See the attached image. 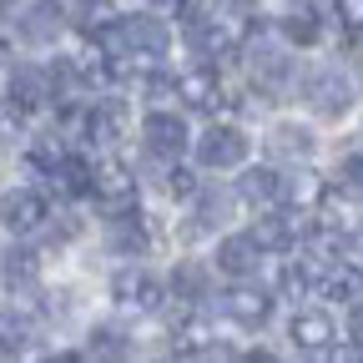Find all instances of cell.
<instances>
[{
  "label": "cell",
  "instance_id": "cell-34",
  "mask_svg": "<svg viewBox=\"0 0 363 363\" xmlns=\"http://www.w3.org/2000/svg\"><path fill=\"white\" fill-rule=\"evenodd\" d=\"M358 247H363V238H358Z\"/></svg>",
  "mask_w": 363,
  "mask_h": 363
},
{
  "label": "cell",
  "instance_id": "cell-24",
  "mask_svg": "<svg viewBox=\"0 0 363 363\" xmlns=\"http://www.w3.org/2000/svg\"><path fill=\"white\" fill-rule=\"evenodd\" d=\"M6 278H11V283H21V288H30V283L40 278V257H35L30 247H16V252L6 257Z\"/></svg>",
  "mask_w": 363,
  "mask_h": 363
},
{
  "label": "cell",
  "instance_id": "cell-2",
  "mask_svg": "<svg viewBox=\"0 0 363 363\" xmlns=\"http://www.w3.org/2000/svg\"><path fill=\"white\" fill-rule=\"evenodd\" d=\"M303 96L318 116H343L353 106V81L338 71V66H318L308 81H303Z\"/></svg>",
  "mask_w": 363,
  "mask_h": 363
},
{
  "label": "cell",
  "instance_id": "cell-23",
  "mask_svg": "<svg viewBox=\"0 0 363 363\" xmlns=\"http://www.w3.org/2000/svg\"><path fill=\"white\" fill-rule=\"evenodd\" d=\"M35 338V323L26 313H0V353H26Z\"/></svg>",
  "mask_w": 363,
  "mask_h": 363
},
{
  "label": "cell",
  "instance_id": "cell-30",
  "mask_svg": "<svg viewBox=\"0 0 363 363\" xmlns=\"http://www.w3.org/2000/svg\"><path fill=\"white\" fill-rule=\"evenodd\" d=\"M167 192H172V197H197V177H192L187 167H172V172H167Z\"/></svg>",
  "mask_w": 363,
  "mask_h": 363
},
{
  "label": "cell",
  "instance_id": "cell-29",
  "mask_svg": "<svg viewBox=\"0 0 363 363\" xmlns=\"http://www.w3.org/2000/svg\"><path fill=\"white\" fill-rule=\"evenodd\" d=\"M61 157H66V142H61V136H35V142H30V167H40V172H51Z\"/></svg>",
  "mask_w": 363,
  "mask_h": 363
},
{
  "label": "cell",
  "instance_id": "cell-4",
  "mask_svg": "<svg viewBox=\"0 0 363 363\" xmlns=\"http://www.w3.org/2000/svg\"><path fill=\"white\" fill-rule=\"evenodd\" d=\"M45 217H51V207H45V197H40L35 187H11L6 197H0V227L16 233V238L35 233Z\"/></svg>",
  "mask_w": 363,
  "mask_h": 363
},
{
  "label": "cell",
  "instance_id": "cell-11",
  "mask_svg": "<svg viewBox=\"0 0 363 363\" xmlns=\"http://www.w3.org/2000/svg\"><path fill=\"white\" fill-rule=\"evenodd\" d=\"M172 91L182 96V106H192V111H217V106H222V86H217V71H212V66L182 71Z\"/></svg>",
  "mask_w": 363,
  "mask_h": 363
},
{
  "label": "cell",
  "instance_id": "cell-12",
  "mask_svg": "<svg viewBox=\"0 0 363 363\" xmlns=\"http://www.w3.org/2000/svg\"><path fill=\"white\" fill-rule=\"evenodd\" d=\"M288 333H293V343H298L303 353H328V348L338 343V328H333V318H328V313H318V308H308V313H293Z\"/></svg>",
  "mask_w": 363,
  "mask_h": 363
},
{
  "label": "cell",
  "instance_id": "cell-32",
  "mask_svg": "<svg viewBox=\"0 0 363 363\" xmlns=\"http://www.w3.org/2000/svg\"><path fill=\"white\" fill-rule=\"evenodd\" d=\"M348 343H353V348L363 353V303H358V308L348 313Z\"/></svg>",
  "mask_w": 363,
  "mask_h": 363
},
{
  "label": "cell",
  "instance_id": "cell-25",
  "mask_svg": "<svg viewBox=\"0 0 363 363\" xmlns=\"http://www.w3.org/2000/svg\"><path fill=\"white\" fill-rule=\"evenodd\" d=\"M91 358H126L131 353V343L116 333V328H96V333H91V348H86Z\"/></svg>",
  "mask_w": 363,
  "mask_h": 363
},
{
  "label": "cell",
  "instance_id": "cell-5",
  "mask_svg": "<svg viewBox=\"0 0 363 363\" xmlns=\"http://www.w3.org/2000/svg\"><path fill=\"white\" fill-rule=\"evenodd\" d=\"M197 162H202V167H217V172L242 167V162H247V136H242L238 126H212V131H202V136H197Z\"/></svg>",
  "mask_w": 363,
  "mask_h": 363
},
{
  "label": "cell",
  "instance_id": "cell-22",
  "mask_svg": "<svg viewBox=\"0 0 363 363\" xmlns=\"http://www.w3.org/2000/svg\"><path fill=\"white\" fill-rule=\"evenodd\" d=\"M111 247L121 252V257H136L147 247V227L131 217V207L126 212H111Z\"/></svg>",
  "mask_w": 363,
  "mask_h": 363
},
{
  "label": "cell",
  "instance_id": "cell-18",
  "mask_svg": "<svg viewBox=\"0 0 363 363\" xmlns=\"http://www.w3.org/2000/svg\"><path fill=\"white\" fill-rule=\"evenodd\" d=\"M257 242L247 238V233H233V238H222L217 242V267L227 272V278H252L257 272Z\"/></svg>",
  "mask_w": 363,
  "mask_h": 363
},
{
  "label": "cell",
  "instance_id": "cell-7",
  "mask_svg": "<svg viewBox=\"0 0 363 363\" xmlns=\"http://www.w3.org/2000/svg\"><path fill=\"white\" fill-rule=\"evenodd\" d=\"M187 40H192V51L197 56H233L238 51V40H242V30H233L222 16H187Z\"/></svg>",
  "mask_w": 363,
  "mask_h": 363
},
{
  "label": "cell",
  "instance_id": "cell-31",
  "mask_svg": "<svg viewBox=\"0 0 363 363\" xmlns=\"http://www.w3.org/2000/svg\"><path fill=\"white\" fill-rule=\"evenodd\" d=\"M333 11L348 30H363V0H333Z\"/></svg>",
  "mask_w": 363,
  "mask_h": 363
},
{
  "label": "cell",
  "instance_id": "cell-19",
  "mask_svg": "<svg viewBox=\"0 0 363 363\" xmlns=\"http://www.w3.org/2000/svg\"><path fill=\"white\" fill-rule=\"evenodd\" d=\"M66 26V11H61V0H35V6L21 16V35L30 45H45V40H56Z\"/></svg>",
  "mask_w": 363,
  "mask_h": 363
},
{
  "label": "cell",
  "instance_id": "cell-14",
  "mask_svg": "<svg viewBox=\"0 0 363 363\" xmlns=\"http://www.w3.org/2000/svg\"><path fill=\"white\" fill-rule=\"evenodd\" d=\"M142 136H147V147L157 157H182L187 152V126H182V116H172V111H152L142 121Z\"/></svg>",
  "mask_w": 363,
  "mask_h": 363
},
{
  "label": "cell",
  "instance_id": "cell-16",
  "mask_svg": "<svg viewBox=\"0 0 363 363\" xmlns=\"http://www.w3.org/2000/svg\"><path fill=\"white\" fill-rule=\"evenodd\" d=\"M247 238L257 242V252H293L298 247V217L267 212V217H257V227H252Z\"/></svg>",
  "mask_w": 363,
  "mask_h": 363
},
{
  "label": "cell",
  "instance_id": "cell-15",
  "mask_svg": "<svg viewBox=\"0 0 363 363\" xmlns=\"http://www.w3.org/2000/svg\"><path fill=\"white\" fill-rule=\"evenodd\" d=\"M313 293L328 298V303L358 298V293H363V267H358V262H333V267H323V272L313 278Z\"/></svg>",
  "mask_w": 363,
  "mask_h": 363
},
{
  "label": "cell",
  "instance_id": "cell-10",
  "mask_svg": "<svg viewBox=\"0 0 363 363\" xmlns=\"http://www.w3.org/2000/svg\"><path fill=\"white\" fill-rule=\"evenodd\" d=\"M238 197L247 202V207H278L283 197H288V177H278L272 167H247L242 177H238Z\"/></svg>",
  "mask_w": 363,
  "mask_h": 363
},
{
  "label": "cell",
  "instance_id": "cell-8",
  "mask_svg": "<svg viewBox=\"0 0 363 363\" xmlns=\"http://www.w3.org/2000/svg\"><path fill=\"white\" fill-rule=\"evenodd\" d=\"M222 313L233 318V323H242V328H262V323H267V313H272V293L238 283V288H227V293H222Z\"/></svg>",
  "mask_w": 363,
  "mask_h": 363
},
{
  "label": "cell",
  "instance_id": "cell-20",
  "mask_svg": "<svg viewBox=\"0 0 363 363\" xmlns=\"http://www.w3.org/2000/svg\"><path fill=\"white\" fill-rule=\"evenodd\" d=\"M45 177L56 182L61 197H91V162H86V157H71V152H66Z\"/></svg>",
  "mask_w": 363,
  "mask_h": 363
},
{
  "label": "cell",
  "instance_id": "cell-17",
  "mask_svg": "<svg viewBox=\"0 0 363 363\" xmlns=\"http://www.w3.org/2000/svg\"><path fill=\"white\" fill-rule=\"evenodd\" d=\"M202 348H207V318L187 303L172 318V353L177 358H202Z\"/></svg>",
  "mask_w": 363,
  "mask_h": 363
},
{
  "label": "cell",
  "instance_id": "cell-33",
  "mask_svg": "<svg viewBox=\"0 0 363 363\" xmlns=\"http://www.w3.org/2000/svg\"><path fill=\"white\" fill-rule=\"evenodd\" d=\"M6 56H11V51H6V40H0V66H6Z\"/></svg>",
  "mask_w": 363,
  "mask_h": 363
},
{
  "label": "cell",
  "instance_id": "cell-1",
  "mask_svg": "<svg viewBox=\"0 0 363 363\" xmlns=\"http://www.w3.org/2000/svg\"><path fill=\"white\" fill-rule=\"evenodd\" d=\"M91 197H96L106 212L136 207V177H131V167L116 162V157H101L96 167H91Z\"/></svg>",
  "mask_w": 363,
  "mask_h": 363
},
{
  "label": "cell",
  "instance_id": "cell-3",
  "mask_svg": "<svg viewBox=\"0 0 363 363\" xmlns=\"http://www.w3.org/2000/svg\"><path fill=\"white\" fill-rule=\"evenodd\" d=\"M116 35H121L126 56H167V45H172V26L162 16H121Z\"/></svg>",
  "mask_w": 363,
  "mask_h": 363
},
{
  "label": "cell",
  "instance_id": "cell-9",
  "mask_svg": "<svg viewBox=\"0 0 363 363\" xmlns=\"http://www.w3.org/2000/svg\"><path fill=\"white\" fill-rule=\"evenodd\" d=\"M51 96V76L35 66H16L11 71V116H35Z\"/></svg>",
  "mask_w": 363,
  "mask_h": 363
},
{
  "label": "cell",
  "instance_id": "cell-28",
  "mask_svg": "<svg viewBox=\"0 0 363 363\" xmlns=\"http://www.w3.org/2000/svg\"><path fill=\"white\" fill-rule=\"evenodd\" d=\"M283 30H288V40H298V45H313L318 35H323V26H318L313 11H293V16L283 21Z\"/></svg>",
  "mask_w": 363,
  "mask_h": 363
},
{
  "label": "cell",
  "instance_id": "cell-26",
  "mask_svg": "<svg viewBox=\"0 0 363 363\" xmlns=\"http://www.w3.org/2000/svg\"><path fill=\"white\" fill-rule=\"evenodd\" d=\"M338 192L363 202V152H353V157L338 162Z\"/></svg>",
  "mask_w": 363,
  "mask_h": 363
},
{
  "label": "cell",
  "instance_id": "cell-27",
  "mask_svg": "<svg viewBox=\"0 0 363 363\" xmlns=\"http://www.w3.org/2000/svg\"><path fill=\"white\" fill-rule=\"evenodd\" d=\"M172 288H177V298H187V303L207 298V278H202V267H197V262H187V267H177V278H172Z\"/></svg>",
  "mask_w": 363,
  "mask_h": 363
},
{
  "label": "cell",
  "instance_id": "cell-13",
  "mask_svg": "<svg viewBox=\"0 0 363 363\" xmlns=\"http://www.w3.org/2000/svg\"><path fill=\"white\" fill-rule=\"evenodd\" d=\"M247 71H252V81L262 86V91H278L288 86V76H293V56L283 51V45H257V51L247 56Z\"/></svg>",
  "mask_w": 363,
  "mask_h": 363
},
{
  "label": "cell",
  "instance_id": "cell-21",
  "mask_svg": "<svg viewBox=\"0 0 363 363\" xmlns=\"http://www.w3.org/2000/svg\"><path fill=\"white\" fill-rule=\"evenodd\" d=\"M267 152L278 162H303V157H313V131L308 126H272Z\"/></svg>",
  "mask_w": 363,
  "mask_h": 363
},
{
  "label": "cell",
  "instance_id": "cell-6",
  "mask_svg": "<svg viewBox=\"0 0 363 363\" xmlns=\"http://www.w3.org/2000/svg\"><path fill=\"white\" fill-rule=\"evenodd\" d=\"M111 293H116L121 308H136V313H157L162 298H167V288L152 278V272H142V267H121L111 278Z\"/></svg>",
  "mask_w": 363,
  "mask_h": 363
}]
</instances>
